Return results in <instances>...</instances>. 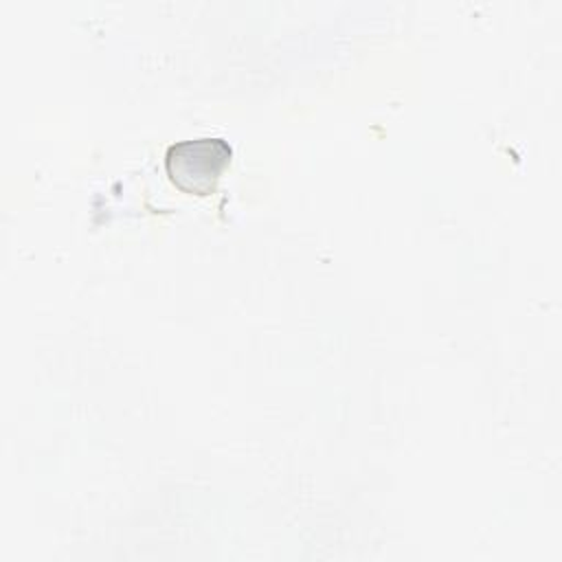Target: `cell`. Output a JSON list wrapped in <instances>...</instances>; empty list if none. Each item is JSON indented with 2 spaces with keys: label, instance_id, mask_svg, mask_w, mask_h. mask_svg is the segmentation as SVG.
<instances>
[{
  "label": "cell",
  "instance_id": "6da1fadb",
  "mask_svg": "<svg viewBox=\"0 0 562 562\" xmlns=\"http://www.w3.org/2000/svg\"><path fill=\"white\" fill-rule=\"evenodd\" d=\"M233 147L220 136H200L171 143L165 151L169 180L184 193L209 195L228 167Z\"/></svg>",
  "mask_w": 562,
  "mask_h": 562
}]
</instances>
